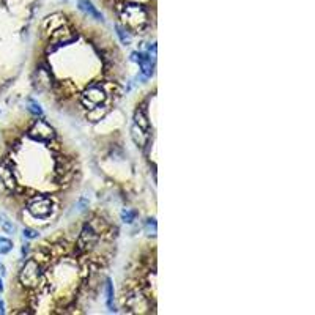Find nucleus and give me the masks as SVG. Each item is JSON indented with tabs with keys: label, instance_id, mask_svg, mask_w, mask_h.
Instances as JSON below:
<instances>
[{
	"label": "nucleus",
	"instance_id": "obj_1",
	"mask_svg": "<svg viewBox=\"0 0 315 315\" xmlns=\"http://www.w3.org/2000/svg\"><path fill=\"white\" fill-rule=\"evenodd\" d=\"M120 18H122L125 27L132 32H140L148 24V13L142 5L137 3H126L120 10Z\"/></svg>",
	"mask_w": 315,
	"mask_h": 315
},
{
	"label": "nucleus",
	"instance_id": "obj_2",
	"mask_svg": "<svg viewBox=\"0 0 315 315\" xmlns=\"http://www.w3.org/2000/svg\"><path fill=\"white\" fill-rule=\"evenodd\" d=\"M44 269H46V266L38 263L35 259H30L28 262H26V265L22 266L21 273H19L21 284L26 287H35L36 284L41 281V277L44 274Z\"/></svg>",
	"mask_w": 315,
	"mask_h": 315
},
{
	"label": "nucleus",
	"instance_id": "obj_3",
	"mask_svg": "<svg viewBox=\"0 0 315 315\" xmlns=\"http://www.w3.org/2000/svg\"><path fill=\"white\" fill-rule=\"evenodd\" d=\"M27 210L36 219H48L52 214V200L46 196H35L28 200Z\"/></svg>",
	"mask_w": 315,
	"mask_h": 315
},
{
	"label": "nucleus",
	"instance_id": "obj_4",
	"mask_svg": "<svg viewBox=\"0 0 315 315\" xmlns=\"http://www.w3.org/2000/svg\"><path fill=\"white\" fill-rule=\"evenodd\" d=\"M107 98L106 88L100 84H93L85 88L84 95L80 96V103L85 109H93L96 106H100Z\"/></svg>",
	"mask_w": 315,
	"mask_h": 315
},
{
	"label": "nucleus",
	"instance_id": "obj_5",
	"mask_svg": "<svg viewBox=\"0 0 315 315\" xmlns=\"http://www.w3.org/2000/svg\"><path fill=\"white\" fill-rule=\"evenodd\" d=\"M28 137L40 142H51L52 139H55V131L44 120H35L32 128L28 130Z\"/></svg>",
	"mask_w": 315,
	"mask_h": 315
},
{
	"label": "nucleus",
	"instance_id": "obj_6",
	"mask_svg": "<svg viewBox=\"0 0 315 315\" xmlns=\"http://www.w3.org/2000/svg\"><path fill=\"white\" fill-rule=\"evenodd\" d=\"M100 241V234L93 229V226L90 222L84 224L82 227L79 238H78V246L80 251H88V249H93L96 246V243Z\"/></svg>",
	"mask_w": 315,
	"mask_h": 315
},
{
	"label": "nucleus",
	"instance_id": "obj_7",
	"mask_svg": "<svg viewBox=\"0 0 315 315\" xmlns=\"http://www.w3.org/2000/svg\"><path fill=\"white\" fill-rule=\"evenodd\" d=\"M0 183H2L6 189H10V191H14L18 187L16 174H14L13 166L8 161L0 162Z\"/></svg>",
	"mask_w": 315,
	"mask_h": 315
},
{
	"label": "nucleus",
	"instance_id": "obj_8",
	"mask_svg": "<svg viewBox=\"0 0 315 315\" xmlns=\"http://www.w3.org/2000/svg\"><path fill=\"white\" fill-rule=\"evenodd\" d=\"M66 18L63 16V14H60V13H54V14H51V16H48L46 19H44V30H46V33H51V32H54L55 28H58L60 26H63L66 24Z\"/></svg>",
	"mask_w": 315,
	"mask_h": 315
},
{
	"label": "nucleus",
	"instance_id": "obj_9",
	"mask_svg": "<svg viewBox=\"0 0 315 315\" xmlns=\"http://www.w3.org/2000/svg\"><path fill=\"white\" fill-rule=\"evenodd\" d=\"M131 137L134 140V144H136L139 148H145L147 144H148V132L145 130H142L140 126L134 125L131 128Z\"/></svg>",
	"mask_w": 315,
	"mask_h": 315
},
{
	"label": "nucleus",
	"instance_id": "obj_10",
	"mask_svg": "<svg viewBox=\"0 0 315 315\" xmlns=\"http://www.w3.org/2000/svg\"><path fill=\"white\" fill-rule=\"evenodd\" d=\"M79 8L87 13L90 18H93L96 21H101L103 16H101V13L96 10V6H93V3H90L88 0H79Z\"/></svg>",
	"mask_w": 315,
	"mask_h": 315
},
{
	"label": "nucleus",
	"instance_id": "obj_11",
	"mask_svg": "<svg viewBox=\"0 0 315 315\" xmlns=\"http://www.w3.org/2000/svg\"><path fill=\"white\" fill-rule=\"evenodd\" d=\"M107 114V107H104V106H96L93 109H90L88 110V114H87V118L90 120V122H100L101 118H104Z\"/></svg>",
	"mask_w": 315,
	"mask_h": 315
},
{
	"label": "nucleus",
	"instance_id": "obj_12",
	"mask_svg": "<svg viewBox=\"0 0 315 315\" xmlns=\"http://www.w3.org/2000/svg\"><path fill=\"white\" fill-rule=\"evenodd\" d=\"M134 120H136V125L140 126L142 130H145V131L150 130V122H148V117L145 114L144 107H139L136 110V114H134Z\"/></svg>",
	"mask_w": 315,
	"mask_h": 315
},
{
	"label": "nucleus",
	"instance_id": "obj_13",
	"mask_svg": "<svg viewBox=\"0 0 315 315\" xmlns=\"http://www.w3.org/2000/svg\"><path fill=\"white\" fill-rule=\"evenodd\" d=\"M106 295H107V307L109 311H115L114 304H112V299H114V287H112V281H106Z\"/></svg>",
	"mask_w": 315,
	"mask_h": 315
},
{
	"label": "nucleus",
	"instance_id": "obj_14",
	"mask_svg": "<svg viewBox=\"0 0 315 315\" xmlns=\"http://www.w3.org/2000/svg\"><path fill=\"white\" fill-rule=\"evenodd\" d=\"M115 28H117V35H118L120 41H122L123 44H126V46H128V44H131V40H132L131 35L126 32L123 27H120V26H115Z\"/></svg>",
	"mask_w": 315,
	"mask_h": 315
},
{
	"label": "nucleus",
	"instance_id": "obj_15",
	"mask_svg": "<svg viewBox=\"0 0 315 315\" xmlns=\"http://www.w3.org/2000/svg\"><path fill=\"white\" fill-rule=\"evenodd\" d=\"M13 249V243L11 239L0 236V254H8Z\"/></svg>",
	"mask_w": 315,
	"mask_h": 315
},
{
	"label": "nucleus",
	"instance_id": "obj_16",
	"mask_svg": "<svg viewBox=\"0 0 315 315\" xmlns=\"http://www.w3.org/2000/svg\"><path fill=\"white\" fill-rule=\"evenodd\" d=\"M28 110L32 112L33 115H38V117H41L43 115V109H41V106L36 101H33V100H28Z\"/></svg>",
	"mask_w": 315,
	"mask_h": 315
},
{
	"label": "nucleus",
	"instance_id": "obj_17",
	"mask_svg": "<svg viewBox=\"0 0 315 315\" xmlns=\"http://www.w3.org/2000/svg\"><path fill=\"white\" fill-rule=\"evenodd\" d=\"M122 219L126 224L134 222V219H136V211H132V210H123V211H122Z\"/></svg>",
	"mask_w": 315,
	"mask_h": 315
},
{
	"label": "nucleus",
	"instance_id": "obj_18",
	"mask_svg": "<svg viewBox=\"0 0 315 315\" xmlns=\"http://www.w3.org/2000/svg\"><path fill=\"white\" fill-rule=\"evenodd\" d=\"M38 232L33 230V229H24V236L28 238V239H35V238H38Z\"/></svg>",
	"mask_w": 315,
	"mask_h": 315
},
{
	"label": "nucleus",
	"instance_id": "obj_19",
	"mask_svg": "<svg viewBox=\"0 0 315 315\" xmlns=\"http://www.w3.org/2000/svg\"><path fill=\"white\" fill-rule=\"evenodd\" d=\"M0 222H2V227H3V230H5V232H8V234H11V232H14V226H13V224H11L10 221H6L5 217H2V221H0Z\"/></svg>",
	"mask_w": 315,
	"mask_h": 315
},
{
	"label": "nucleus",
	"instance_id": "obj_20",
	"mask_svg": "<svg viewBox=\"0 0 315 315\" xmlns=\"http://www.w3.org/2000/svg\"><path fill=\"white\" fill-rule=\"evenodd\" d=\"M28 251H30V247H28V244H26V246H22V256H27V254H28Z\"/></svg>",
	"mask_w": 315,
	"mask_h": 315
},
{
	"label": "nucleus",
	"instance_id": "obj_21",
	"mask_svg": "<svg viewBox=\"0 0 315 315\" xmlns=\"http://www.w3.org/2000/svg\"><path fill=\"white\" fill-rule=\"evenodd\" d=\"M0 314H5V304L2 299H0Z\"/></svg>",
	"mask_w": 315,
	"mask_h": 315
},
{
	"label": "nucleus",
	"instance_id": "obj_22",
	"mask_svg": "<svg viewBox=\"0 0 315 315\" xmlns=\"http://www.w3.org/2000/svg\"><path fill=\"white\" fill-rule=\"evenodd\" d=\"M0 273H2V274H5V266H3L2 263H0Z\"/></svg>",
	"mask_w": 315,
	"mask_h": 315
},
{
	"label": "nucleus",
	"instance_id": "obj_23",
	"mask_svg": "<svg viewBox=\"0 0 315 315\" xmlns=\"http://www.w3.org/2000/svg\"><path fill=\"white\" fill-rule=\"evenodd\" d=\"M0 291H3V282H2V279H0Z\"/></svg>",
	"mask_w": 315,
	"mask_h": 315
}]
</instances>
